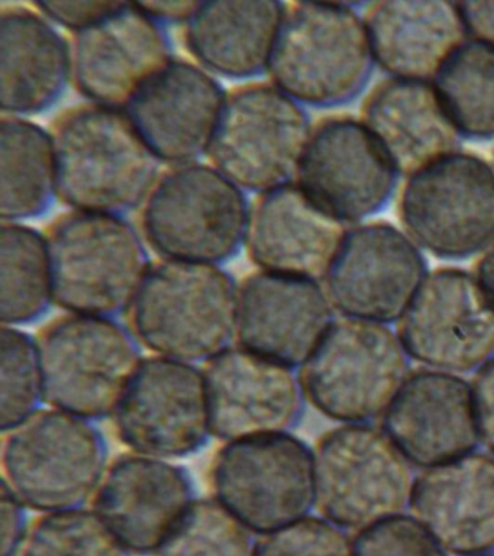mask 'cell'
Instances as JSON below:
<instances>
[{
  "label": "cell",
  "instance_id": "obj_17",
  "mask_svg": "<svg viewBox=\"0 0 494 556\" xmlns=\"http://www.w3.org/2000/svg\"><path fill=\"white\" fill-rule=\"evenodd\" d=\"M71 83L88 102L127 109L141 87L170 63L163 25L138 3L121 2L68 39Z\"/></svg>",
  "mask_w": 494,
  "mask_h": 556
},
{
  "label": "cell",
  "instance_id": "obj_19",
  "mask_svg": "<svg viewBox=\"0 0 494 556\" xmlns=\"http://www.w3.org/2000/svg\"><path fill=\"white\" fill-rule=\"evenodd\" d=\"M333 313L322 282L258 269L238 285L236 343L297 369L335 321Z\"/></svg>",
  "mask_w": 494,
  "mask_h": 556
},
{
  "label": "cell",
  "instance_id": "obj_23",
  "mask_svg": "<svg viewBox=\"0 0 494 556\" xmlns=\"http://www.w3.org/2000/svg\"><path fill=\"white\" fill-rule=\"evenodd\" d=\"M350 228L293 180L255 195L244 248L262 271L322 282Z\"/></svg>",
  "mask_w": 494,
  "mask_h": 556
},
{
  "label": "cell",
  "instance_id": "obj_14",
  "mask_svg": "<svg viewBox=\"0 0 494 556\" xmlns=\"http://www.w3.org/2000/svg\"><path fill=\"white\" fill-rule=\"evenodd\" d=\"M112 419L136 454L167 460L197 454L212 437L203 369L166 356L142 358Z\"/></svg>",
  "mask_w": 494,
  "mask_h": 556
},
{
  "label": "cell",
  "instance_id": "obj_34",
  "mask_svg": "<svg viewBox=\"0 0 494 556\" xmlns=\"http://www.w3.org/2000/svg\"><path fill=\"white\" fill-rule=\"evenodd\" d=\"M45 403L36 338L16 326L0 330V430L8 432Z\"/></svg>",
  "mask_w": 494,
  "mask_h": 556
},
{
  "label": "cell",
  "instance_id": "obj_15",
  "mask_svg": "<svg viewBox=\"0 0 494 556\" xmlns=\"http://www.w3.org/2000/svg\"><path fill=\"white\" fill-rule=\"evenodd\" d=\"M398 177L375 135L344 113L312 124L294 181L329 215L355 226L389 203Z\"/></svg>",
  "mask_w": 494,
  "mask_h": 556
},
{
  "label": "cell",
  "instance_id": "obj_42",
  "mask_svg": "<svg viewBox=\"0 0 494 556\" xmlns=\"http://www.w3.org/2000/svg\"><path fill=\"white\" fill-rule=\"evenodd\" d=\"M472 274L494 307V241L480 255H477Z\"/></svg>",
  "mask_w": 494,
  "mask_h": 556
},
{
  "label": "cell",
  "instance_id": "obj_9",
  "mask_svg": "<svg viewBox=\"0 0 494 556\" xmlns=\"http://www.w3.org/2000/svg\"><path fill=\"white\" fill-rule=\"evenodd\" d=\"M311 130L302 104L270 80L241 83L227 90L206 156L233 185L258 194L296 178Z\"/></svg>",
  "mask_w": 494,
  "mask_h": 556
},
{
  "label": "cell",
  "instance_id": "obj_29",
  "mask_svg": "<svg viewBox=\"0 0 494 556\" xmlns=\"http://www.w3.org/2000/svg\"><path fill=\"white\" fill-rule=\"evenodd\" d=\"M0 215L3 222L31 219L58 198V165L50 130L24 116L0 121Z\"/></svg>",
  "mask_w": 494,
  "mask_h": 556
},
{
  "label": "cell",
  "instance_id": "obj_38",
  "mask_svg": "<svg viewBox=\"0 0 494 556\" xmlns=\"http://www.w3.org/2000/svg\"><path fill=\"white\" fill-rule=\"evenodd\" d=\"M471 390L480 443L494 456V358L477 369Z\"/></svg>",
  "mask_w": 494,
  "mask_h": 556
},
{
  "label": "cell",
  "instance_id": "obj_4",
  "mask_svg": "<svg viewBox=\"0 0 494 556\" xmlns=\"http://www.w3.org/2000/svg\"><path fill=\"white\" fill-rule=\"evenodd\" d=\"M53 303L66 313L127 312L149 271L144 241L124 216L67 211L46 226Z\"/></svg>",
  "mask_w": 494,
  "mask_h": 556
},
{
  "label": "cell",
  "instance_id": "obj_40",
  "mask_svg": "<svg viewBox=\"0 0 494 556\" xmlns=\"http://www.w3.org/2000/svg\"><path fill=\"white\" fill-rule=\"evenodd\" d=\"M468 39L494 47V0L457 2Z\"/></svg>",
  "mask_w": 494,
  "mask_h": 556
},
{
  "label": "cell",
  "instance_id": "obj_39",
  "mask_svg": "<svg viewBox=\"0 0 494 556\" xmlns=\"http://www.w3.org/2000/svg\"><path fill=\"white\" fill-rule=\"evenodd\" d=\"M21 500L2 482L0 486V521H2V551L0 556H18L27 538L29 526Z\"/></svg>",
  "mask_w": 494,
  "mask_h": 556
},
{
  "label": "cell",
  "instance_id": "obj_41",
  "mask_svg": "<svg viewBox=\"0 0 494 556\" xmlns=\"http://www.w3.org/2000/svg\"><path fill=\"white\" fill-rule=\"evenodd\" d=\"M199 2H140V7L149 13L153 20L164 24V22H172V24H186L189 17L192 16L194 9Z\"/></svg>",
  "mask_w": 494,
  "mask_h": 556
},
{
  "label": "cell",
  "instance_id": "obj_16",
  "mask_svg": "<svg viewBox=\"0 0 494 556\" xmlns=\"http://www.w3.org/2000/svg\"><path fill=\"white\" fill-rule=\"evenodd\" d=\"M423 252L385 220L351 226L322 285L350 319L397 324L428 276Z\"/></svg>",
  "mask_w": 494,
  "mask_h": 556
},
{
  "label": "cell",
  "instance_id": "obj_37",
  "mask_svg": "<svg viewBox=\"0 0 494 556\" xmlns=\"http://www.w3.org/2000/svg\"><path fill=\"white\" fill-rule=\"evenodd\" d=\"M119 3L105 2V0H101V2L81 0V2H36L34 7L53 24L63 26L75 34L115 11Z\"/></svg>",
  "mask_w": 494,
  "mask_h": 556
},
{
  "label": "cell",
  "instance_id": "obj_7",
  "mask_svg": "<svg viewBox=\"0 0 494 556\" xmlns=\"http://www.w3.org/2000/svg\"><path fill=\"white\" fill-rule=\"evenodd\" d=\"M36 341L47 406L89 421L115 415L142 361L129 328L115 317L64 313Z\"/></svg>",
  "mask_w": 494,
  "mask_h": 556
},
{
  "label": "cell",
  "instance_id": "obj_32",
  "mask_svg": "<svg viewBox=\"0 0 494 556\" xmlns=\"http://www.w3.org/2000/svg\"><path fill=\"white\" fill-rule=\"evenodd\" d=\"M257 542L215 497L194 498L154 556H254Z\"/></svg>",
  "mask_w": 494,
  "mask_h": 556
},
{
  "label": "cell",
  "instance_id": "obj_30",
  "mask_svg": "<svg viewBox=\"0 0 494 556\" xmlns=\"http://www.w3.org/2000/svg\"><path fill=\"white\" fill-rule=\"evenodd\" d=\"M53 303V276L45 233L21 222L0 228V319L16 326L37 320Z\"/></svg>",
  "mask_w": 494,
  "mask_h": 556
},
{
  "label": "cell",
  "instance_id": "obj_5",
  "mask_svg": "<svg viewBox=\"0 0 494 556\" xmlns=\"http://www.w3.org/2000/svg\"><path fill=\"white\" fill-rule=\"evenodd\" d=\"M250 202L211 164L173 165L138 208V232L164 260L219 265L244 247Z\"/></svg>",
  "mask_w": 494,
  "mask_h": 556
},
{
  "label": "cell",
  "instance_id": "obj_26",
  "mask_svg": "<svg viewBox=\"0 0 494 556\" xmlns=\"http://www.w3.org/2000/svg\"><path fill=\"white\" fill-rule=\"evenodd\" d=\"M363 20L377 67L403 80L432 83L468 39L457 2L446 0H380Z\"/></svg>",
  "mask_w": 494,
  "mask_h": 556
},
{
  "label": "cell",
  "instance_id": "obj_25",
  "mask_svg": "<svg viewBox=\"0 0 494 556\" xmlns=\"http://www.w3.org/2000/svg\"><path fill=\"white\" fill-rule=\"evenodd\" d=\"M359 119L403 178L461 150V134L431 81L383 78L364 96Z\"/></svg>",
  "mask_w": 494,
  "mask_h": 556
},
{
  "label": "cell",
  "instance_id": "obj_8",
  "mask_svg": "<svg viewBox=\"0 0 494 556\" xmlns=\"http://www.w3.org/2000/svg\"><path fill=\"white\" fill-rule=\"evenodd\" d=\"M311 406L342 425L383 416L409 376V356L388 325L342 317L299 368Z\"/></svg>",
  "mask_w": 494,
  "mask_h": 556
},
{
  "label": "cell",
  "instance_id": "obj_12",
  "mask_svg": "<svg viewBox=\"0 0 494 556\" xmlns=\"http://www.w3.org/2000/svg\"><path fill=\"white\" fill-rule=\"evenodd\" d=\"M210 478L212 497L258 536L315 508L314 451L290 432L224 443Z\"/></svg>",
  "mask_w": 494,
  "mask_h": 556
},
{
  "label": "cell",
  "instance_id": "obj_36",
  "mask_svg": "<svg viewBox=\"0 0 494 556\" xmlns=\"http://www.w3.org/2000/svg\"><path fill=\"white\" fill-rule=\"evenodd\" d=\"M353 556H446V552L414 516L397 515L358 530Z\"/></svg>",
  "mask_w": 494,
  "mask_h": 556
},
{
  "label": "cell",
  "instance_id": "obj_33",
  "mask_svg": "<svg viewBox=\"0 0 494 556\" xmlns=\"http://www.w3.org/2000/svg\"><path fill=\"white\" fill-rule=\"evenodd\" d=\"M93 508L47 513L29 526L18 556H129Z\"/></svg>",
  "mask_w": 494,
  "mask_h": 556
},
{
  "label": "cell",
  "instance_id": "obj_27",
  "mask_svg": "<svg viewBox=\"0 0 494 556\" xmlns=\"http://www.w3.org/2000/svg\"><path fill=\"white\" fill-rule=\"evenodd\" d=\"M71 47L33 4L0 8V104L3 115L46 111L71 83Z\"/></svg>",
  "mask_w": 494,
  "mask_h": 556
},
{
  "label": "cell",
  "instance_id": "obj_20",
  "mask_svg": "<svg viewBox=\"0 0 494 556\" xmlns=\"http://www.w3.org/2000/svg\"><path fill=\"white\" fill-rule=\"evenodd\" d=\"M381 430L411 467L472 454L480 437L470 382L458 374L416 369L381 416Z\"/></svg>",
  "mask_w": 494,
  "mask_h": 556
},
{
  "label": "cell",
  "instance_id": "obj_24",
  "mask_svg": "<svg viewBox=\"0 0 494 556\" xmlns=\"http://www.w3.org/2000/svg\"><path fill=\"white\" fill-rule=\"evenodd\" d=\"M409 508L446 554H492L494 456L472 452L422 469L415 477Z\"/></svg>",
  "mask_w": 494,
  "mask_h": 556
},
{
  "label": "cell",
  "instance_id": "obj_13",
  "mask_svg": "<svg viewBox=\"0 0 494 556\" xmlns=\"http://www.w3.org/2000/svg\"><path fill=\"white\" fill-rule=\"evenodd\" d=\"M409 359L438 371H477L494 358V307L474 274L458 267L429 271L397 320Z\"/></svg>",
  "mask_w": 494,
  "mask_h": 556
},
{
  "label": "cell",
  "instance_id": "obj_28",
  "mask_svg": "<svg viewBox=\"0 0 494 556\" xmlns=\"http://www.w3.org/2000/svg\"><path fill=\"white\" fill-rule=\"evenodd\" d=\"M284 9L276 0L199 2L185 24V46L211 74L258 76L267 73Z\"/></svg>",
  "mask_w": 494,
  "mask_h": 556
},
{
  "label": "cell",
  "instance_id": "obj_31",
  "mask_svg": "<svg viewBox=\"0 0 494 556\" xmlns=\"http://www.w3.org/2000/svg\"><path fill=\"white\" fill-rule=\"evenodd\" d=\"M432 83L463 138L494 139V47L467 39Z\"/></svg>",
  "mask_w": 494,
  "mask_h": 556
},
{
  "label": "cell",
  "instance_id": "obj_35",
  "mask_svg": "<svg viewBox=\"0 0 494 556\" xmlns=\"http://www.w3.org/2000/svg\"><path fill=\"white\" fill-rule=\"evenodd\" d=\"M254 556H353V539L322 516H306L259 536Z\"/></svg>",
  "mask_w": 494,
  "mask_h": 556
},
{
  "label": "cell",
  "instance_id": "obj_6",
  "mask_svg": "<svg viewBox=\"0 0 494 556\" xmlns=\"http://www.w3.org/2000/svg\"><path fill=\"white\" fill-rule=\"evenodd\" d=\"M105 439L92 421L41 407L2 433V482L42 515L84 507L107 469Z\"/></svg>",
  "mask_w": 494,
  "mask_h": 556
},
{
  "label": "cell",
  "instance_id": "obj_18",
  "mask_svg": "<svg viewBox=\"0 0 494 556\" xmlns=\"http://www.w3.org/2000/svg\"><path fill=\"white\" fill-rule=\"evenodd\" d=\"M212 437L228 443L288 433L303 412L296 369L232 343L203 367Z\"/></svg>",
  "mask_w": 494,
  "mask_h": 556
},
{
  "label": "cell",
  "instance_id": "obj_21",
  "mask_svg": "<svg viewBox=\"0 0 494 556\" xmlns=\"http://www.w3.org/2000/svg\"><path fill=\"white\" fill-rule=\"evenodd\" d=\"M194 498L185 468L128 452L107 465L92 508L129 554L154 555Z\"/></svg>",
  "mask_w": 494,
  "mask_h": 556
},
{
  "label": "cell",
  "instance_id": "obj_3",
  "mask_svg": "<svg viewBox=\"0 0 494 556\" xmlns=\"http://www.w3.org/2000/svg\"><path fill=\"white\" fill-rule=\"evenodd\" d=\"M375 65L355 4L286 3L267 74L289 98L302 106H342L363 93Z\"/></svg>",
  "mask_w": 494,
  "mask_h": 556
},
{
  "label": "cell",
  "instance_id": "obj_11",
  "mask_svg": "<svg viewBox=\"0 0 494 556\" xmlns=\"http://www.w3.org/2000/svg\"><path fill=\"white\" fill-rule=\"evenodd\" d=\"M396 213L403 232L436 258L480 255L494 241V165L454 152L405 178Z\"/></svg>",
  "mask_w": 494,
  "mask_h": 556
},
{
  "label": "cell",
  "instance_id": "obj_2",
  "mask_svg": "<svg viewBox=\"0 0 494 556\" xmlns=\"http://www.w3.org/2000/svg\"><path fill=\"white\" fill-rule=\"evenodd\" d=\"M238 285L215 264L151 261L129 330L154 355L207 363L236 341Z\"/></svg>",
  "mask_w": 494,
  "mask_h": 556
},
{
  "label": "cell",
  "instance_id": "obj_43",
  "mask_svg": "<svg viewBox=\"0 0 494 556\" xmlns=\"http://www.w3.org/2000/svg\"><path fill=\"white\" fill-rule=\"evenodd\" d=\"M471 556H494L493 554H481V555H471Z\"/></svg>",
  "mask_w": 494,
  "mask_h": 556
},
{
  "label": "cell",
  "instance_id": "obj_10",
  "mask_svg": "<svg viewBox=\"0 0 494 556\" xmlns=\"http://www.w3.org/2000/svg\"><path fill=\"white\" fill-rule=\"evenodd\" d=\"M314 451L315 508L344 530L366 529L409 507L410 464L381 429L341 425Z\"/></svg>",
  "mask_w": 494,
  "mask_h": 556
},
{
  "label": "cell",
  "instance_id": "obj_44",
  "mask_svg": "<svg viewBox=\"0 0 494 556\" xmlns=\"http://www.w3.org/2000/svg\"><path fill=\"white\" fill-rule=\"evenodd\" d=\"M493 165H494V163H493Z\"/></svg>",
  "mask_w": 494,
  "mask_h": 556
},
{
  "label": "cell",
  "instance_id": "obj_1",
  "mask_svg": "<svg viewBox=\"0 0 494 556\" xmlns=\"http://www.w3.org/2000/svg\"><path fill=\"white\" fill-rule=\"evenodd\" d=\"M58 189L71 211L123 216L140 208L160 161L125 109L85 102L64 109L50 125Z\"/></svg>",
  "mask_w": 494,
  "mask_h": 556
},
{
  "label": "cell",
  "instance_id": "obj_22",
  "mask_svg": "<svg viewBox=\"0 0 494 556\" xmlns=\"http://www.w3.org/2000/svg\"><path fill=\"white\" fill-rule=\"evenodd\" d=\"M227 90L198 63L173 56L125 111L147 146L167 167L206 155Z\"/></svg>",
  "mask_w": 494,
  "mask_h": 556
}]
</instances>
